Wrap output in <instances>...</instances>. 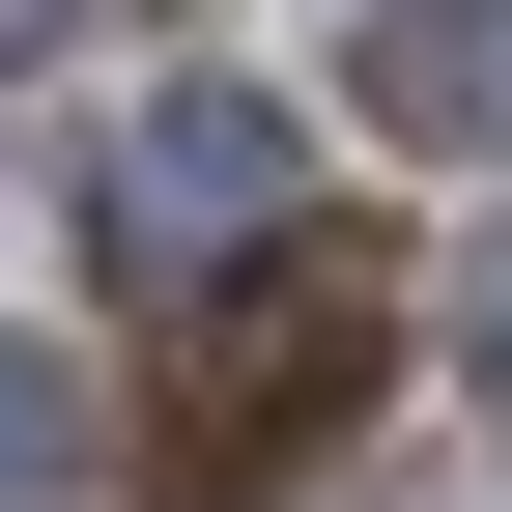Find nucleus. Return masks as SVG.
<instances>
[{"instance_id": "f257e3e1", "label": "nucleus", "mask_w": 512, "mask_h": 512, "mask_svg": "<svg viewBox=\"0 0 512 512\" xmlns=\"http://www.w3.org/2000/svg\"><path fill=\"white\" fill-rule=\"evenodd\" d=\"M342 370H370V256H342V228H285L256 285H200V313H171V427H200V456L342 427Z\"/></svg>"}, {"instance_id": "f03ea898", "label": "nucleus", "mask_w": 512, "mask_h": 512, "mask_svg": "<svg viewBox=\"0 0 512 512\" xmlns=\"http://www.w3.org/2000/svg\"><path fill=\"white\" fill-rule=\"evenodd\" d=\"M256 200H285V143H256V86H171V114H114V228H256Z\"/></svg>"}, {"instance_id": "7ed1b4c3", "label": "nucleus", "mask_w": 512, "mask_h": 512, "mask_svg": "<svg viewBox=\"0 0 512 512\" xmlns=\"http://www.w3.org/2000/svg\"><path fill=\"white\" fill-rule=\"evenodd\" d=\"M399 114H512V0H427L399 29Z\"/></svg>"}, {"instance_id": "20e7f679", "label": "nucleus", "mask_w": 512, "mask_h": 512, "mask_svg": "<svg viewBox=\"0 0 512 512\" xmlns=\"http://www.w3.org/2000/svg\"><path fill=\"white\" fill-rule=\"evenodd\" d=\"M57 484V370H0V512H29Z\"/></svg>"}, {"instance_id": "39448f33", "label": "nucleus", "mask_w": 512, "mask_h": 512, "mask_svg": "<svg viewBox=\"0 0 512 512\" xmlns=\"http://www.w3.org/2000/svg\"><path fill=\"white\" fill-rule=\"evenodd\" d=\"M57 29H114V0H0V57H57Z\"/></svg>"}, {"instance_id": "423d86ee", "label": "nucleus", "mask_w": 512, "mask_h": 512, "mask_svg": "<svg viewBox=\"0 0 512 512\" xmlns=\"http://www.w3.org/2000/svg\"><path fill=\"white\" fill-rule=\"evenodd\" d=\"M484 370H512V256H484Z\"/></svg>"}]
</instances>
